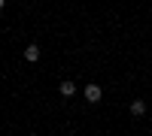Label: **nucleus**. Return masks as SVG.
<instances>
[{
    "label": "nucleus",
    "instance_id": "1",
    "mask_svg": "<svg viewBox=\"0 0 152 136\" xmlns=\"http://www.w3.org/2000/svg\"><path fill=\"white\" fill-rule=\"evenodd\" d=\"M100 97H104V88L94 85V82H88V85H85V100H88V103H100Z\"/></svg>",
    "mask_w": 152,
    "mask_h": 136
},
{
    "label": "nucleus",
    "instance_id": "2",
    "mask_svg": "<svg viewBox=\"0 0 152 136\" xmlns=\"http://www.w3.org/2000/svg\"><path fill=\"white\" fill-rule=\"evenodd\" d=\"M40 45L37 42H31V45H24V60H28V64H34V60H40Z\"/></svg>",
    "mask_w": 152,
    "mask_h": 136
},
{
    "label": "nucleus",
    "instance_id": "3",
    "mask_svg": "<svg viewBox=\"0 0 152 136\" xmlns=\"http://www.w3.org/2000/svg\"><path fill=\"white\" fill-rule=\"evenodd\" d=\"M131 115H134V118L146 115V103H143V100H131Z\"/></svg>",
    "mask_w": 152,
    "mask_h": 136
},
{
    "label": "nucleus",
    "instance_id": "4",
    "mask_svg": "<svg viewBox=\"0 0 152 136\" xmlns=\"http://www.w3.org/2000/svg\"><path fill=\"white\" fill-rule=\"evenodd\" d=\"M58 91H61V97H73V94H76V85H73L70 79H64V82H61V88H58Z\"/></svg>",
    "mask_w": 152,
    "mask_h": 136
},
{
    "label": "nucleus",
    "instance_id": "5",
    "mask_svg": "<svg viewBox=\"0 0 152 136\" xmlns=\"http://www.w3.org/2000/svg\"><path fill=\"white\" fill-rule=\"evenodd\" d=\"M3 6H6V0H0V12H3Z\"/></svg>",
    "mask_w": 152,
    "mask_h": 136
}]
</instances>
